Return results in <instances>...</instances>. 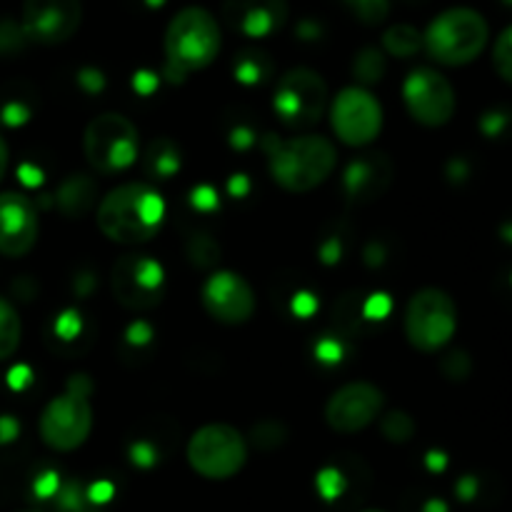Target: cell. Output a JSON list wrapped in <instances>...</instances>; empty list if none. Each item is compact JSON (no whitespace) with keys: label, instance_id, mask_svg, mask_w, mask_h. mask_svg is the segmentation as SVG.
Listing matches in <instances>:
<instances>
[{"label":"cell","instance_id":"obj_1","mask_svg":"<svg viewBox=\"0 0 512 512\" xmlns=\"http://www.w3.org/2000/svg\"><path fill=\"white\" fill-rule=\"evenodd\" d=\"M95 223L113 243L143 245L163 228L165 200L153 185L123 183L100 198Z\"/></svg>","mask_w":512,"mask_h":512},{"label":"cell","instance_id":"obj_2","mask_svg":"<svg viewBox=\"0 0 512 512\" xmlns=\"http://www.w3.org/2000/svg\"><path fill=\"white\" fill-rule=\"evenodd\" d=\"M268 173L285 193L303 195L320 188L338 165V150L325 135H295V138L265 140Z\"/></svg>","mask_w":512,"mask_h":512},{"label":"cell","instance_id":"obj_3","mask_svg":"<svg viewBox=\"0 0 512 512\" xmlns=\"http://www.w3.org/2000/svg\"><path fill=\"white\" fill-rule=\"evenodd\" d=\"M223 45V33L215 15L203 5H188L170 18L165 30V63L175 80L198 73L215 63Z\"/></svg>","mask_w":512,"mask_h":512},{"label":"cell","instance_id":"obj_4","mask_svg":"<svg viewBox=\"0 0 512 512\" xmlns=\"http://www.w3.org/2000/svg\"><path fill=\"white\" fill-rule=\"evenodd\" d=\"M490 40L488 20L473 8H448L430 20L423 48L430 58L448 68H460L480 58Z\"/></svg>","mask_w":512,"mask_h":512},{"label":"cell","instance_id":"obj_5","mask_svg":"<svg viewBox=\"0 0 512 512\" xmlns=\"http://www.w3.org/2000/svg\"><path fill=\"white\" fill-rule=\"evenodd\" d=\"M93 430V405L88 400V383L85 375H78L68 383V388L55 395L43 408L38 420L40 440L55 453H73Z\"/></svg>","mask_w":512,"mask_h":512},{"label":"cell","instance_id":"obj_6","mask_svg":"<svg viewBox=\"0 0 512 512\" xmlns=\"http://www.w3.org/2000/svg\"><path fill=\"white\" fill-rule=\"evenodd\" d=\"M185 458L200 478L230 480L248 463V440L233 425L208 423L190 435Z\"/></svg>","mask_w":512,"mask_h":512},{"label":"cell","instance_id":"obj_7","mask_svg":"<svg viewBox=\"0 0 512 512\" xmlns=\"http://www.w3.org/2000/svg\"><path fill=\"white\" fill-rule=\"evenodd\" d=\"M138 128L123 113H100L83 133V153L100 175L125 173L138 160Z\"/></svg>","mask_w":512,"mask_h":512},{"label":"cell","instance_id":"obj_8","mask_svg":"<svg viewBox=\"0 0 512 512\" xmlns=\"http://www.w3.org/2000/svg\"><path fill=\"white\" fill-rule=\"evenodd\" d=\"M405 338L420 353H438L458 330V305L440 288H423L408 300L403 318Z\"/></svg>","mask_w":512,"mask_h":512},{"label":"cell","instance_id":"obj_9","mask_svg":"<svg viewBox=\"0 0 512 512\" xmlns=\"http://www.w3.org/2000/svg\"><path fill=\"white\" fill-rule=\"evenodd\" d=\"M273 110L288 128H310L328 110V83L313 68H293L278 78Z\"/></svg>","mask_w":512,"mask_h":512},{"label":"cell","instance_id":"obj_10","mask_svg":"<svg viewBox=\"0 0 512 512\" xmlns=\"http://www.w3.org/2000/svg\"><path fill=\"white\" fill-rule=\"evenodd\" d=\"M110 290L120 308L133 313L153 310L165 295L163 265L143 253L120 255L110 273Z\"/></svg>","mask_w":512,"mask_h":512},{"label":"cell","instance_id":"obj_11","mask_svg":"<svg viewBox=\"0 0 512 512\" xmlns=\"http://www.w3.org/2000/svg\"><path fill=\"white\" fill-rule=\"evenodd\" d=\"M330 125L343 145L368 148L383 130V105L368 88L350 85L335 95L330 105Z\"/></svg>","mask_w":512,"mask_h":512},{"label":"cell","instance_id":"obj_12","mask_svg":"<svg viewBox=\"0 0 512 512\" xmlns=\"http://www.w3.org/2000/svg\"><path fill=\"white\" fill-rule=\"evenodd\" d=\"M403 103L410 118L425 128H443L453 120L458 98L455 88L440 70L415 68L403 83Z\"/></svg>","mask_w":512,"mask_h":512},{"label":"cell","instance_id":"obj_13","mask_svg":"<svg viewBox=\"0 0 512 512\" xmlns=\"http://www.w3.org/2000/svg\"><path fill=\"white\" fill-rule=\"evenodd\" d=\"M385 410V393L373 383L355 380L343 385L325 403V423L340 435L363 433Z\"/></svg>","mask_w":512,"mask_h":512},{"label":"cell","instance_id":"obj_14","mask_svg":"<svg viewBox=\"0 0 512 512\" xmlns=\"http://www.w3.org/2000/svg\"><path fill=\"white\" fill-rule=\"evenodd\" d=\"M83 23V0H23L20 30L38 45L68 43Z\"/></svg>","mask_w":512,"mask_h":512},{"label":"cell","instance_id":"obj_15","mask_svg":"<svg viewBox=\"0 0 512 512\" xmlns=\"http://www.w3.org/2000/svg\"><path fill=\"white\" fill-rule=\"evenodd\" d=\"M205 313L223 325H243L255 313V290L243 275L233 270H218L205 280L200 290Z\"/></svg>","mask_w":512,"mask_h":512},{"label":"cell","instance_id":"obj_16","mask_svg":"<svg viewBox=\"0 0 512 512\" xmlns=\"http://www.w3.org/2000/svg\"><path fill=\"white\" fill-rule=\"evenodd\" d=\"M40 220L33 200L23 193H0V255L23 258L38 243Z\"/></svg>","mask_w":512,"mask_h":512},{"label":"cell","instance_id":"obj_17","mask_svg":"<svg viewBox=\"0 0 512 512\" xmlns=\"http://www.w3.org/2000/svg\"><path fill=\"white\" fill-rule=\"evenodd\" d=\"M288 0H223V18L245 38L263 40L288 23Z\"/></svg>","mask_w":512,"mask_h":512},{"label":"cell","instance_id":"obj_18","mask_svg":"<svg viewBox=\"0 0 512 512\" xmlns=\"http://www.w3.org/2000/svg\"><path fill=\"white\" fill-rule=\"evenodd\" d=\"M393 165L385 155H360L345 170V193L353 203H370L388 190Z\"/></svg>","mask_w":512,"mask_h":512},{"label":"cell","instance_id":"obj_19","mask_svg":"<svg viewBox=\"0 0 512 512\" xmlns=\"http://www.w3.org/2000/svg\"><path fill=\"white\" fill-rule=\"evenodd\" d=\"M95 195H98V185H95L88 175H70V178L58 188L60 213L68 215V218H83V215L95 205Z\"/></svg>","mask_w":512,"mask_h":512},{"label":"cell","instance_id":"obj_20","mask_svg":"<svg viewBox=\"0 0 512 512\" xmlns=\"http://www.w3.org/2000/svg\"><path fill=\"white\" fill-rule=\"evenodd\" d=\"M23 340V320L10 300L0 298V363L13 358Z\"/></svg>","mask_w":512,"mask_h":512},{"label":"cell","instance_id":"obj_21","mask_svg":"<svg viewBox=\"0 0 512 512\" xmlns=\"http://www.w3.org/2000/svg\"><path fill=\"white\" fill-rule=\"evenodd\" d=\"M383 45L390 55H395V58H410V55H415L423 48V33H418L413 25L398 23L393 25V28L385 30Z\"/></svg>","mask_w":512,"mask_h":512},{"label":"cell","instance_id":"obj_22","mask_svg":"<svg viewBox=\"0 0 512 512\" xmlns=\"http://www.w3.org/2000/svg\"><path fill=\"white\" fill-rule=\"evenodd\" d=\"M148 170L153 175H158L160 180L173 178L180 170V153L173 143L168 140H158V143L150 148L148 155Z\"/></svg>","mask_w":512,"mask_h":512},{"label":"cell","instance_id":"obj_23","mask_svg":"<svg viewBox=\"0 0 512 512\" xmlns=\"http://www.w3.org/2000/svg\"><path fill=\"white\" fill-rule=\"evenodd\" d=\"M380 430L390 443H408L415 435V420L405 410H393L388 415H380Z\"/></svg>","mask_w":512,"mask_h":512},{"label":"cell","instance_id":"obj_24","mask_svg":"<svg viewBox=\"0 0 512 512\" xmlns=\"http://www.w3.org/2000/svg\"><path fill=\"white\" fill-rule=\"evenodd\" d=\"M55 510L58 512H98L93 508L90 495L78 483H65L55 493Z\"/></svg>","mask_w":512,"mask_h":512},{"label":"cell","instance_id":"obj_25","mask_svg":"<svg viewBox=\"0 0 512 512\" xmlns=\"http://www.w3.org/2000/svg\"><path fill=\"white\" fill-rule=\"evenodd\" d=\"M353 70H355V75H358L360 83H365V85L378 83V80L383 78V73H385L383 53H380V50H375V48H365L363 53L355 58Z\"/></svg>","mask_w":512,"mask_h":512},{"label":"cell","instance_id":"obj_26","mask_svg":"<svg viewBox=\"0 0 512 512\" xmlns=\"http://www.w3.org/2000/svg\"><path fill=\"white\" fill-rule=\"evenodd\" d=\"M343 3L365 25H380L390 13V0H343Z\"/></svg>","mask_w":512,"mask_h":512},{"label":"cell","instance_id":"obj_27","mask_svg":"<svg viewBox=\"0 0 512 512\" xmlns=\"http://www.w3.org/2000/svg\"><path fill=\"white\" fill-rule=\"evenodd\" d=\"M493 65L495 73H498L505 83H512V25L505 28L503 33L498 35V40H495Z\"/></svg>","mask_w":512,"mask_h":512},{"label":"cell","instance_id":"obj_28","mask_svg":"<svg viewBox=\"0 0 512 512\" xmlns=\"http://www.w3.org/2000/svg\"><path fill=\"white\" fill-rule=\"evenodd\" d=\"M283 440H285V428L280 423H275V420H265V423H260L258 428H253V443L258 445V448L263 450L278 448V445H283Z\"/></svg>","mask_w":512,"mask_h":512},{"label":"cell","instance_id":"obj_29","mask_svg":"<svg viewBox=\"0 0 512 512\" xmlns=\"http://www.w3.org/2000/svg\"><path fill=\"white\" fill-rule=\"evenodd\" d=\"M235 78L245 85H255L265 78V65L260 55H243L235 65Z\"/></svg>","mask_w":512,"mask_h":512},{"label":"cell","instance_id":"obj_30","mask_svg":"<svg viewBox=\"0 0 512 512\" xmlns=\"http://www.w3.org/2000/svg\"><path fill=\"white\" fill-rule=\"evenodd\" d=\"M193 205L200 210H213L218 208V195L208 185H200V188L193 190Z\"/></svg>","mask_w":512,"mask_h":512},{"label":"cell","instance_id":"obj_31","mask_svg":"<svg viewBox=\"0 0 512 512\" xmlns=\"http://www.w3.org/2000/svg\"><path fill=\"white\" fill-rule=\"evenodd\" d=\"M78 83L83 85L88 93H100V90H103V85H105V80H103V75L98 73V70H83V73H80V78H78Z\"/></svg>","mask_w":512,"mask_h":512},{"label":"cell","instance_id":"obj_32","mask_svg":"<svg viewBox=\"0 0 512 512\" xmlns=\"http://www.w3.org/2000/svg\"><path fill=\"white\" fill-rule=\"evenodd\" d=\"M315 353H318V358L325 360V363H338L340 360V348L333 340H323V343L315 348Z\"/></svg>","mask_w":512,"mask_h":512},{"label":"cell","instance_id":"obj_33","mask_svg":"<svg viewBox=\"0 0 512 512\" xmlns=\"http://www.w3.org/2000/svg\"><path fill=\"white\" fill-rule=\"evenodd\" d=\"M133 463L138 465H153L155 453L148 443H135L133 445Z\"/></svg>","mask_w":512,"mask_h":512},{"label":"cell","instance_id":"obj_34","mask_svg":"<svg viewBox=\"0 0 512 512\" xmlns=\"http://www.w3.org/2000/svg\"><path fill=\"white\" fill-rule=\"evenodd\" d=\"M18 435V425L10 418H0V440H13Z\"/></svg>","mask_w":512,"mask_h":512},{"label":"cell","instance_id":"obj_35","mask_svg":"<svg viewBox=\"0 0 512 512\" xmlns=\"http://www.w3.org/2000/svg\"><path fill=\"white\" fill-rule=\"evenodd\" d=\"M233 145H238V148H248V145H253V138H250L248 130L235 128L233 130Z\"/></svg>","mask_w":512,"mask_h":512},{"label":"cell","instance_id":"obj_36","mask_svg":"<svg viewBox=\"0 0 512 512\" xmlns=\"http://www.w3.org/2000/svg\"><path fill=\"white\" fill-rule=\"evenodd\" d=\"M305 298H308V295H298V298H295V303H293V308L298 310L300 315H308L310 310L315 308V303H313V300H305Z\"/></svg>","mask_w":512,"mask_h":512},{"label":"cell","instance_id":"obj_37","mask_svg":"<svg viewBox=\"0 0 512 512\" xmlns=\"http://www.w3.org/2000/svg\"><path fill=\"white\" fill-rule=\"evenodd\" d=\"M8 160H10L8 145H5V140L0 138V180H3L5 173H8Z\"/></svg>","mask_w":512,"mask_h":512},{"label":"cell","instance_id":"obj_38","mask_svg":"<svg viewBox=\"0 0 512 512\" xmlns=\"http://www.w3.org/2000/svg\"><path fill=\"white\" fill-rule=\"evenodd\" d=\"M230 190H233L235 195H245V190H248V180H245V175H235V180L230 183Z\"/></svg>","mask_w":512,"mask_h":512},{"label":"cell","instance_id":"obj_39","mask_svg":"<svg viewBox=\"0 0 512 512\" xmlns=\"http://www.w3.org/2000/svg\"><path fill=\"white\" fill-rule=\"evenodd\" d=\"M360 512H385V510H375V508H373V510H360Z\"/></svg>","mask_w":512,"mask_h":512},{"label":"cell","instance_id":"obj_40","mask_svg":"<svg viewBox=\"0 0 512 512\" xmlns=\"http://www.w3.org/2000/svg\"><path fill=\"white\" fill-rule=\"evenodd\" d=\"M15 512H35V510H15Z\"/></svg>","mask_w":512,"mask_h":512}]
</instances>
